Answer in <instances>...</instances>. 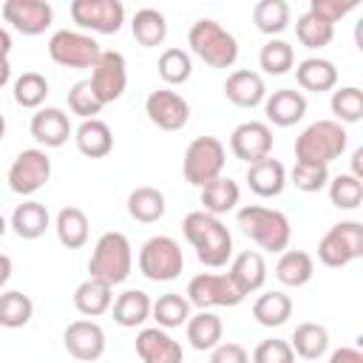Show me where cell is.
<instances>
[{"label":"cell","instance_id":"22","mask_svg":"<svg viewBox=\"0 0 363 363\" xmlns=\"http://www.w3.org/2000/svg\"><path fill=\"white\" fill-rule=\"evenodd\" d=\"M224 96L238 108H258L267 99L264 77L258 71H250V68H235L224 79Z\"/></svg>","mask_w":363,"mask_h":363},{"label":"cell","instance_id":"24","mask_svg":"<svg viewBox=\"0 0 363 363\" xmlns=\"http://www.w3.org/2000/svg\"><path fill=\"white\" fill-rule=\"evenodd\" d=\"M9 227L14 230L17 238L23 241H37L40 235H45V230L51 227V216L45 210V204L34 201V199H26L23 204L14 207L11 218H9Z\"/></svg>","mask_w":363,"mask_h":363},{"label":"cell","instance_id":"27","mask_svg":"<svg viewBox=\"0 0 363 363\" xmlns=\"http://www.w3.org/2000/svg\"><path fill=\"white\" fill-rule=\"evenodd\" d=\"M295 79L303 91L323 94V91H332L337 85V68L326 57H306L295 65Z\"/></svg>","mask_w":363,"mask_h":363},{"label":"cell","instance_id":"35","mask_svg":"<svg viewBox=\"0 0 363 363\" xmlns=\"http://www.w3.org/2000/svg\"><path fill=\"white\" fill-rule=\"evenodd\" d=\"M289 17H292V9L286 0H258L252 6V23L269 40L289 28Z\"/></svg>","mask_w":363,"mask_h":363},{"label":"cell","instance_id":"28","mask_svg":"<svg viewBox=\"0 0 363 363\" xmlns=\"http://www.w3.org/2000/svg\"><path fill=\"white\" fill-rule=\"evenodd\" d=\"M184 329H187V340L196 352H213L221 343V335H224L221 318L210 309H199L196 315H190Z\"/></svg>","mask_w":363,"mask_h":363},{"label":"cell","instance_id":"42","mask_svg":"<svg viewBox=\"0 0 363 363\" xmlns=\"http://www.w3.org/2000/svg\"><path fill=\"white\" fill-rule=\"evenodd\" d=\"M329 108L335 113V122L340 125H354L363 119V91L357 85H343L337 91H332Z\"/></svg>","mask_w":363,"mask_h":363},{"label":"cell","instance_id":"38","mask_svg":"<svg viewBox=\"0 0 363 363\" xmlns=\"http://www.w3.org/2000/svg\"><path fill=\"white\" fill-rule=\"evenodd\" d=\"M150 318L156 320L159 329H176L182 323H187V318H190V301L179 292H164L153 301Z\"/></svg>","mask_w":363,"mask_h":363},{"label":"cell","instance_id":"25","mask_svg":"<svg viewBox=\"0 0 363 363\" xmlns=\"http://www.w3.org/2000/svg\"><path fill=\"white\" fill-rule=\"evenodd\" d=\"M77 150L88 159H105L113 150V130L102 119H82L74 130Z\"/></svg>","mask_w":363,"mask_h":363},{"label":"cell","instance_id":"37","mask_svg":"<svg viewBox=\"0 0 363 363\" xmlns=\"http://www.w3.org/2000/svg\"><path fill=\"white\" fill-rule=\"evenodd\" d=\"M130 31H133V40L145 48H156L164 43L167 37V20L159 9H139L130 20Z\"/></svg>","mask_w":363,"mask_h":363},{"label":"cell","instance_id":"52","mask_svg":"<svg viewBox=\"0 0 363 363\" xmlns=\"http://www.w3.org/2000/svg\"><path fill=\"white\" fill-rule=\"evenodd\" d=\"M352 176L363 182V147H354L352 153Z\"/></svg>","mask_w":363,"mask_h":363},{"label":"cell","instance_id":"45","mask_svg":"<svg viewBox=\"0 0 363 363\" xmlns=\"http://www.w3.org/2000/svg\"><path fill=\"white\" fill-rule=\"evenodd\" d=\"M326 190H329V201L337 210H357L363 201V182L354 179L352 173H337L335 179H329Z\"/></svg>","mask_w":363,"mask_h":363},{"label":"cell","instance_id":"29","mask_svg":"<svg viewBox=\"0 0 363 363\" xmlns=\"http://www.w3.org/2000/svg\"><path fill=\"white\" fill-rule=\"evenodd\" d=\"M113 303V286L96 278H85L77 289H74V309L85 318H99L111 309Z\"/></svg>","mask_w":363,"mask_h":363},{"label":"cell","instance_id":"44","mask_svg":"<svg viewBox=\"0 0 363 363\" xmlns=\"http://www.w3.org/2000/svg\"><path fill=\"white\" fill-rule=\"evenodd\" d=\"M159 77L164 85H184L193 77V60L184 48H164L159 57Z\"/></svg>","mask_w":363,"mask_h":363},{"label":"cell","instance_id":"15","mask_svg":"<svg viewBox=\"0 0 363 363\" xmlns=\"http://www.w3.org/2000/svg\"><path fill=\"white\" fill-rule=\"evenodd\" d=\"M62 343H65V352L79 360V363H94L105 354V329L96 323V320H88V318H79V320H71L62 332Z\"/></svg>","mask_w":363,"mask_h":363},{"label":"cell","instance_id":"32","mask_svg":"<svg viewBox=\"0 0 363 363\" xmlns=\"http://www.w3.org/2000/svg\"><path fill=\"white\" fill-rule=\"evenodd\" d=\"M315 275V261L306 250H284L278 264H275V278L284 284V286H303L309 284Z\"/></svg>","mask_w":363,"mask_h":363},{"label":"cell","instance_id":"9","mask_svg":"<svg viewBox=\"0 0 363 363\" xmlns=\"http://www.w3.org/2000/svg\"><path fill=\"white\" fill-rule=\"evenodd\" d=\"M99 54V43L85 31L60 28L48 40V57L62 68H94Z\"/></svg>","mask_w":363,"mask_h":363},{"label":"cell","instance_id":"16","mask_svg":"<svg viewBox=\"0 0 363 363\" xmlns=\"http://www.w3.org/2000/svg\"><path fill=\"white\" fill-rule=\"evenodd\" d=\"M272 128L267 122H258V119H250V122H241L233 128L230 133V150L235 159L252 164L258 159H267L272 153Z\"/></svg>","mask_w":363,"mask_h":363},{"label":"cell","instance_id":"30","mask_svg":"<svg viewBox=\"0 0 363 363\" xmlns=\"http://www.w3.org/2000/svg\"><path fill=\"white\" fill-rule=\"evenodd\" d=\"M150 306H153V301H150V295L145 289H125L111 303V312H113V320L119 326L136 329L150 318Z\"/></svg>","mask_w":363,"mask_h":363},{"label":"cell","instance_id":"40","mask_svg":"<svg viewBox=\"0 0 363 363\" xmlns=\"http://www.w3.org/2000/svg\"><path fill=\"white\" fill-rule=\"evenodd\" d=\"M258 65H261L264 74H269V77H284V74H289L292 65H295V48H292L286 40L272 37V40H267V43L261 45V51H258Z\"/></svg>","mask_w":363,"mask_h":363},{"label":"cell","instance_id":"1","mask_svg":"<svg viewBox=\"0 0 363 363\" xmlns=\"http://www.w3.org/2000/svg\"><path fill=\"white\" fill-rule=\"evenodd\" d=\"M182 233L204 267L218 269V267H227V261L233 258V235L218 216H210L204 210H193L184 216Z\"/></svg>","mask_w":363,"mask_h":363},{"label":"cell","instance_id":"36","mask_svg":"<svg viewBox=\"0 0 363 363\" xmlns=\"http://www.w3.org/2000/svg\"><path fill=\"white\" fill-rule=\"evenodd\" d=\"M167 210V201H164V193L156 190V187H136L130 190L128 196V216L139 224H153L164 216Z\"/></svg>","mask_w":363,"mask_h":363},{"label":"cell","instance_id":"55","mask_svg":"<svg viewBox=\"0 0 363 363\" xmlns=\"http://www.w3.org/2000/svg\"><path fill=\"white\" fill-rule=\"evenodd\" d=\"M9 79H11V65H9L6 57H0V88L9 85Z\"/></svg>","mask_w":363,"mask_h":363},{"label":"cell","instance_id":"31","mask_svg":"<svg viewBox=\"0 0 363 363\" xmlns=\"http://www.w3.org/2000/svg\"><path fill=\"white\" fill-rule=\"evenodd\" d=\"M54 233L65 250H79L88 244V235H91L88 216L79 207H62L54 218Z\"/></svg>","mask_w":363,"mask_h":363},{"label":"cell","instance_id":"39","mask_svg":"<svg viewBox=\"0 0 363 363\" xmlns=\"http://www.w3.org/2000/svg\"><path fill=\"white\" fill-rule=\"evenodd\" d=\"M31 315H34V301L26 292H20V289L0 292V326L23 329V326H28Z\"/></svg>","mask_w":363,"mask_h":363},{"label":"cell","instance_id":"34","mask_svg":"<svg viewBox=\"0 0 363 363\" xmlns=\"http://www.w3.org/2000/svg\"><path fill=\"white\" fill-rule=\"evenodd\" d=\"M289 346H292L295 357H301V360H320L329 349V332H326V326L312 323V320L298 323L289 337Z\"/></svg>","mask_w":363,"mask_h":363},{"label":"cell","instance_id":"41","mask_svg":"<svg viewBox=\"0 0 363 363\" xmlns=\"http://www.w3.org/2000/svg\"><path fill=\"white\" fill-rule=\"evenodd\" d=\"M48 79L40 74V71H23L17 79H14V102L20 108H28V111H40L45 96H48Z\"/></svg>","mask_w":363,"mask_h":363},{"label":"cell","instance_id":"46","mask_svg":"<svg viewBox=\"0 0 363 363\" xmlns=\"http://www.w3.org/2000/svg\"><path fill=\"white\" fill-rule=\"evenodd\" d=\"M68 108H71V113H77L79 119H96V113H99L105 105L96 99L91 82H88V79H79V82H74L71 91H68Z\"/></svg>","mask_w":363,"mask_h":363},{"label":"cell","instance_id":"2","mask_svg":"<svg viewBox=\"0 0 363 363\" xmlns=\"http://www.w3.org/2000/svg\"><path fill=\"white\" fill-rule=\"evenodd\" d=\"M241 233L258 244L267 252H284L289 250V238H292V224L289 218L275 210V207H264V204H244L235 216Z\"/></svg>","mask_w":363,"mask_h":363},{"label":"cell","instance_id":"12","mask_svg":"<svg viewBox=\"0 0 363 363\" xmlns=\"http://www.w3.org/2000/svg\"><path fill=\"white\" fill-rule=\"evenodd\" d=\"M68 11L82 31L116 34L125 23V6L119 0H71Z\"/></svg>","mask_w":363,"mask_h":363},{"label":"cell","instance_id":"47","mask_svg":"<svg viewBox=\"0 0 363 363\" xmlns=\"http://www.w3.org/2000/svg\"><path fill=\"white\" fill-rule=\"evenodd\" d=\"M289 179L301 193H320L329 184V167L309 164V162H295V167L289 170Z\"/></svg>","mask_w":363,"mask_h":363},{"label":"cell","instance_id":"56","mask_svg":"<svg viewBox=\"0 0 363 363\" xmlns=\"http://www.w3.org/2000/svg\"><path fill=\"white\" fill-rule=\"evenodd\" d=\"M6 233H9V218H6L3 213H0V238H3Z\"/></svg>","mask_w":363,"mask_h":363},{"label":"cell","instance_id":"21","mask_svg":"<svg viewBox=\"0 0 363 363\" xmlns=\"http://www.w3.org/2000/svg\"><path fill=\"white\" fill-rule=\"evenodd\" d=\"M227 278L233 281V286L247 298L252 292H258L267 281V261L258 250H244L235 258H230V269Z\"/></svg>","mask_w":363,"mask_h":363},{"label":"cell","instance_id":"18","mask_svg":"<svg viewBox=\"0 0 363 363\" xmlns=\"http://www.w3.org/2000/svg\"><path fill=\"white\" fill-rule=\"evenodd\" d=\"M133 346L142 363H184L182 343L167 329H159V326L139 329Z\"/></svg>","mask_w":363,"mask_h":363},{"label":"cell","instance_id":"6","mask_svg":"<svg viewBox=\"0 0 363 363\" xmlns=\"http://www.w3.org/2000/svg\"><path fill=\"white\" fill-rule=\"evenodd\" d=\"M224 164H227L224 142L216 139V136H196L184 150L182 173H184L187 184L204 187L207 182H213V179H218L224 173Z\"/></svg>","mask_w":363,"mask_h":363},{"label":"cell","instance_id":"3","mask_svg":"<svg viewBox=\"0 0 363 363\" xmlns=\"http://www.w3.org/2000/svg\"><path fill=\"white\" fill-rule=\"evenodd\" d=\"M130 269H133V247H130L128 235L119 230L102 233L88 258V278L116 286V284L128 281Z\"/></svg>","mask_w":363,"mask_h":363},{"label":"cell","instance_id":"4","mask_svg":"<svg viewBox=\"0 0 363 363\" xmlns=\"http://www.w3.org/2000/svg\"><path fill=\"white\" fill-rule=\"evenodd\" d=\"M349 147V133L340 122L335 119H318L306 125L298 139H295V162H309V164H323L340 159L343 150Z\"/></svg>","mask_w":363,"mask_h":363},{"label":"cell","instance_id":"23","mask_svg":"<svg viewBox=\"0 0 363 363\" xmlns=\"http://www.w3.org/2000/svg\"><path fill=\"white\" fill-rule=\"evenodd\" d=\"M247 187L261 199H275L286 187V167L272 156L247 164Z\"/></svg>","mask_w":363,"mask_h":363},{"label":"cell","instance_id":"53","mask_svg":"<svg viewBox=\"0 0 363 363\" xmlns=\"http://www.w3.org/2000/svg\"><path fill=\"white\" fill-rule=\"evenodd\" d=\"M9 278H11V258L0 252V292H3V286L9 284Z\"/></svg>","mask_w":363,"mask_h":363},{"label":"cell","instance_id":"57","mask_svg":"<svg viewBox=\"0 0 363 363\" xmlns=\"http://www.w3.org/2000/svg\"><path fill=\"white\" fill-rule=\"evenodd\" d=\"M3 136H6V116L0 113V139H3Z\"/></svg>","mask_w":363,"mask_h":363},{"label":"cell","instance_id":"20","mask_svg":"<svg viewBox=\"0 0 363 363\" xmlns=\"http://www.w3.org/2000/svg\"><path fill=\"white\" fill-rule=\"evenodd\" d=\"M267 122L275 128H292L306 116V96L295 88H278L264 99Z\"/></svg>","mask_w":363,"mask_h":363},{"label":"cell","instance_id":"19","mask_svg":"<svg viewBox=\"0 0 363 363\" xmlns=\"http://www.w3.org/2000/svg\"><path fill=\"white\" fill-rule=\"evenodd\" d=\"M28 130L34 136L37 145H43L45 150L48 147H62L71 136H74V128H71V119L62 108H40L31 122H28Z\"/></svg>","mask_w":363,"mask_h":363},{"label":"cell","instance_id":"5","mask_svg":"<svg viewBox=\"0 0 363 363\" xmlns=\"http://www.w3.org/2000/svg\"><path fill=\"white\" fill-rule=\"evenodd\" d=\"M190 51L210 68H233L238 60V40L210 17H201L187 31Z\"/></svg>","mask_w":363,"mask_h":363},{"label":"cell","instance_id":"7","mask_svg":"<svg viewBox=\"0 0 363 363\" xmlns=\"http://www.w3.org/2000/svg\"><path fill=\"white\" fill-rule=\"evenodd\" d=\"M363 255V224L354 218L332 224L318 241V261L329 269H340Z\"/></svg>","mask_w":363,"mask_h":363},{"label":"cell","instance_id":"14","mask_svg":"<svg viewBox=\"0 0 363 363\" xmlns=\"http://www.w3.org/2000/svg\"><path fill=\"white\" fill-rule=\"evenodd\" d=\"M145 113H147V119L159 130L173 133V130H182L187 125L190 105H187V99L179 91H173V88H156L145 99Z\"/></svg>","mask_w":363,"mask_h":363},{"label":"cell","instance_id":"49","mask_svg":"<svg viewBox=\"0 0 363 363\" xmlns=\"http://www.w3.org/2000/svg\"><path fill=\"white\" fill-rule=\"evenodd\" d=\"M354 9H357V0H312L306 11H312L315 17H320L329 26H335L337 20H343Z\"/></svg>","mask_w":363,"mask_h":363},{"label":"cell","instance_id":"43","mask_svg":"<svg viewBox=\"0 0 363 363\" xmlns=\"http://www.w3.org/2000/svg\"><path fill=\"white\" fill-rule=\"evenodd\" d=\"M295 37L303 48H326L335 37V26L323 23L320 17H315L312 11H303L298 20H295Z\"/></svg>","mask_w":363,"mask_h":363},{"label":"cell","instance_id":"54","mask_svg":"<svg viewBox=\"0 0 363 363\" xmlns=\"http://www.w3.org/2000/svg\"><path fill=\"white\" fill-rule=\"evenodd\" d=\"M9 54H11V34L0 26V57H6V60H9Z\"/></svg>","mask_w":363,"mask_h":363},{"label":"cell","instance_id":"17","mask_svg":"<svg viewBox=\"0 0 363 363\" xmlns=\"http://www.w3.org/2000/svg\"><path fill=\"white\" fill-rule=\"evenodd\" d=\"M0 14L6 23H11V28L26 37L45 34V28L54 23V9L45 0H6Z\"/></svg>","mask_w":363,"mask_h":363},{"label":"cell","instance_id":"33","mask_svg":"<svg viewBox=\"0 0 363 363\" xmlns=\"http://www.w3.org/2000/svg\"><path fill=\"white\" fill-rule=\"evenodd\" d=\"M252 318L255 323L267 326V329H275V326H284L289 318H292V298L281 289H269V292H261L252 303Z\"/></svg>","mask_w":363,"mask_h":363},{"label":"cell","instance_id":"10","mask_svg":"<svg viewBox=\"0 0 363 363\" xmlns=\"http://www.w3.org/2000/svg\"><path fill=\"white\" fill-rule=\"evenodd\" d=\"M51 179V156L43 147H26L9 164L6 182L17 196H34Z\"/></svg>","mask_w":363,"mask_h":363},{"label":"cell","instance_id":"26","mask_svg":"<svg viewBox=\"0 0 363 363\" xmlns=\"http://www.w3.org/2000/svg\"><path fill=\"white\" fill-rule=\"evenodd\" d=\"M199 201H201V210L210 213V216H224L230 210L238 207V199H241V187L238 182H233L230 176H218L213 182H207L204 187H199Z\"/></svg>","mask_w":363,"mask_h":363},{"label":"cell","instance_id":"50","mask_svg":"<svg viewBox=\"0 0 363 363\" xmlns=\"http://www.w3.org/2000/svg\"><path fill=\"white\" fill-rule=\"evenodd\" d=\"M210 363H250V354L241 343H218L210 352Z\"/></svg>","mask_w":363,"mask_h":363},{"label":"cell","instance_id":"11","mask_svg":"<svg viewBox=\"0 0 363 363\" xmlns=\"http://www.w3.org/2000/svg\"><path fill=\"white\" fill-rule=\"evenodd\" d=\"M184 298L190 301V306L196 309H216V306H238L244 301V295L233 286V281L218 272H199L190 278Z\"/></svg>","mask_w":363,"mask_h":363},{"label":"cell","instance_id":"51","mask_svg":"<svg viewBox=\"0 0 363 363\" xmlns=\"http://www.w3.org/2000/svg\"><path fill=\"white\" fill-rule=\"evenodd\" d=\"M329 363H363V352L357 346H340L329 354Z\"/></svg>","mask_w":363,"mask_h":363},{"label":"cell","instance_id":"48","mask_svg":"<svg viewBox=\"0 0 363 363\" xmlns=\"http://www.w3.org/2000/svg\"><path fill=\"white\" fill-rule=\"evenodd\" d=\"M252 363H295V352L289 340L267 337L252 349Z\"/></svg>","mask_w":363,"mask_h":363},{"label":"cell","instance_id":"13","mask_svg":"<svg viewBox=\"0 0 363 363\" xmlns=\"http://www.w3.org/2000/svg\"><path fill=\"white\" fill-rule=\"evenodd\" d=\"M88 82H91V88H94V94L102 105L116 102L128 88V62H125V57L119 51H102L96 65L91 68Z\"/></svg>","mask_w":363,"mask_h":363},{"label":"cell","instance_id":"8","mask_svg":"<svg viewBox=\"0 0 363 363\" xmlns=\"http://www.w3.org/2000/svg\"><path fill=\"white\" fill-rule=\"evenodd\" d=\"M184 269V255L176 238L170 235H150L142 247H139V272L147 281L156 284H167L176 281Z\"/></svg>","mask_w":363,"mask_h":363}]
</instances>
